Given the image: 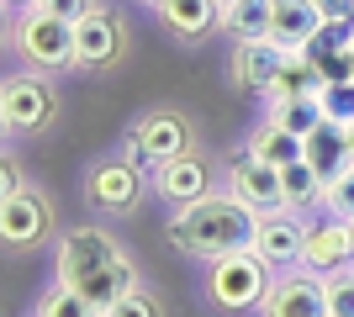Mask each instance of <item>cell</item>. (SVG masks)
Masks as SVG:
<instances>
[{
	"mask_svg": "<svg viewBox=\"0 0 354 317\" xmlns=\"http://www.w3.org/2000/svg\"><path fill=\"white\" fill-rule=\"evenodd\" d=\"M59 286H74L106 317L127 291H138V270H133V259L117 249L111 233H101V227H74L59 243Z\"/></svg>",
	"mask_w": 354,
	"mask_h": 317,
	"instance_id": "6da1fadb",
	"label": "cell"
},
{
	"mask_svg": "<svg viewBox=\"0 0 354 317\" xmlns=\"http://www.w3.org/2000/svg\"><path fill=\"white\" fill-rule=\"evenodd\" d=\"M254 227H259V211L227 191V196H201L191 206H180L175 222H169V238L191 259H222L233 249H249Z\"/></svg>",
	"mask_w": 354,
	"mask_h": 317,
	"instance_id": "7a4b0ae2",
	"label": "cell"
},
{
	"mask_svg": "<svg viewBox=\"0 0 354 317\" xmlns=\"http://www.w3.org/2000/svg\"><path fill=\"white\" fill-rule=\"evenodd\" d=\"M270 286H275V280H270V265L254 254V249H233V254L212 259V280H207V291H212V302L227 307V312L265 307Z\"/></svg>",
	"mask_w": 354,
	"mask_h": 317,
	"instance_id": "3957f363",
	"label": "cell"
},
{
	"mask_svg": "<svg viewBox=\"0 0 354 317\" xmlns=\"http://www.w3.org/2000/svg\"><path fill=\"white\" fill-rule=\"evenodd\" d=\"M16 48H21V59L37 64V69H69L74 64V27L32 6V11L21 16V27H16Z\"/></svg>",
	"mask_w": 354,
	"mask_h": 317,
	"instance_id": "277c9868",
	"label": "cell"
},
{
	"mask_svg": "<svg viewBox=\"0 0 354 317\" xmlns=\"http://www.w3.org/2000/svg\"><path fill=\"white\" fill-rule=\"evenodd\" d=\"M180 153H191V133H185V122H180L175 111H153V117H143L133 133H127V159H133L138 169L143 164H169Z\"/></svg>",
	"mask_w": 354,
	"mask_h": 317,
	"instance_id": "5b68a950",
	"label": "cell"
},
{
	"mask_svg": "<svg viewBox=\"0 0 354 317\" xmlns=\"http://www.w3.org/2000/svg\"><path fill=\"white\" fill-rule=\"evenodd\" d=\"M301 270H307V275H317V280H333V275L354 270V227L344 222V217H328V222L307 227Z\"/></svg>",
	"mask_w": 354,
	"mask_h": 317,
	"instance_id": "8992f818",
	"label": "cell"
},
{
	"mask_svg": "<svg viewBox=\"0 0 354 317\" xmlns=\"http://www.w3.org/2000/svg\"><path fill=\"white\" fill-rule=\"evenodd\" d=\"M85 196L101 211H133L138 196H143V169L133 159H106L85 175Z\"/></svg>",
	"mask_w": 354,
	"mask_h": 317,
	"instance_id": "52a82bcc",
	"label": "cell"
},
{
	"mask_svg": "<svg viewBox=\"0 0 354 317\" xmlns=\"http://www.w3.org/2000/svg\"><path fill=\"white\" fill-rule=\"evenodd\" d=\"M259 312L265 317H328V286L317 275H307V270H291V275H281V280L270 286V296H265Z\"/></svg>",
	"mask_w": 354,
	"mask_h": 317,
	"instance_id": "ba28073f",
	"label": "cell"
},
{
	"mask_svg": "<svg viewBox=\"0 0 354 317\" xmlns=\"http://www.w3.org/2000/svg\"><path fill=\"white\" fill-rule=\"evenodd\" d=\"M254 254L265 259L270 270H291V265H301V249H307V227L296 222V217H286V211H265L259 217V227H254Z\"/></svg>",
	"mask_w": 354,
	"mask_h": 317,
	"instance_id": "9c48e42d",
	"label": "cell"
},
{
	"mask_svg": "<svg viewBox=\"0 0 354 317\" xmlns=\"http://www.w3.org/2000/svg\"><path fill=\"white\" fill-rule=\"evenodd\" d=\"M0 117H6V127L11 133H37V127H48V117H53V90H48L43 79H6V90H0Z\"/></svg>",
	"mask_w": 354,
	"mask_h": 317,
	"instance_id": "30bf717a",
	"label": "cell"
},
{
	"mask_svg": "<svg viewBox=\"0 0 354 317\" xmlns=\"http://www.w3.org/2000/svg\"><path fill=\"white\" fill-rule=\"evenodd\" d=\"M117 53H122V21L106 6H95L90 16L74 21V64L106 69V64H117Z\"/></svg>",
	"mask_w": 354,
	"mask_h": 317,
	"instance_id": "8fae6325",
	"label": "cell"
},
{
	"mask_svg": "<svg viewBox=\"0 0 354 317\" xmlns=\"http://www.w3.org/2000/svg\"><path fill=\"white\" fill-rule=\"evenodd\" d=\"M233 196H243L259 217L265 211H281L286 206V191H281V169L265 164V159H254L249 148L233 159Z\"/></svg>",
	"mask_w": 354,
	"mask_h": 317,
	"instance_id": "7c38bea8",
	"label": "cell"
},
{
	"mask_svg": "<svg viewBox=\"0 0 354 317\" xmlns=\"http://www.w3.org/2000/svg\"><path fill=\"white\" fill-rule=\"evenodd\" d=\"M48 201L37 191H21V196H6L0 201V238L16 243V249H32V243L48 238Z\"/></svg>",
	"mask_w": 354,
	"mask_h": 317,
	"instance_id": "4fadbf2b",
	"label": "cell"
},
{
	"mask_svg": "<svg viewBox=\"0 0 354 317\" xmlns=\"http://www.w3.org/2000/svg\"><path fill=\"white\" fill-rule=\"evenodd\" d=\"M281 64H286V48H281V43L254 37V43H238V53H233V75H238V85H243V90L270 95L275 75H281Z\"/></svg>",
	"mask_w": 354,
	"mask_h": 317,
	"instance_id": "5bb4252c",
	"label": "cell"
},
{
	"mask_svg": "<svg viewBox=\"0 0 354 317\" xmlns=\"http://www.w3.org/2000/svg\"><path fill=\"white\" fill-rule=\"evenodd\" d=\"M323 27V16L312 0H275V21H270V43H281L286 53H301L312 43V32Z\"/></svg>",
	"mask_w": 354,
	"mask_h": 317,
	"instance_id": "9a60e30c",
	"label": "cell"
},
{
	"mask_svg": "<svg viewBox=\"0 0 354 317\" xmlns=\"http://www.w3.org/2000/svg\"><path fill=\"white\" fill-rule=\"evenodd\" d=\"M307 164L323 175V185H333L344 169L354 164V148H349V133H344L339 122H323L317 133L307 137Z\"/></svg>",
	"mask_w": 354,
	"mask_h": 317,
	"instance_id": "2e32d148",
	"label": "cell"
},
{
	"mask_svg": "<svg viewBox=\"0 0 354 317\" xmlns=\"http://www.w3.org/2000/svg\"><path fill=\"white\" fill-rule=\"evenodd\" d=\"M153 185H159L164 201H180V206H191V201L212 196V191H207V164H201V159H191V153H180V159L159 164Z\"/></svg>",
	"mask_w": 354,
	"mask_h": 317,
	"instance_id": "e0dca14e",
	"label": "cell"
},
{
	"mask_svg": "<svg viewBox=\"0 0 354 317\" xmlns=\"http://www.w3.org/2000/svg\"><path fill=\"white\" fill-rule=\"evenodd\" d=\"M153 11L175 37H201V32H212V21H222L217 0H159Z\"/></svg>",
	"mask_w": 354,
	"mask_h": 317,
	"instance_id": "ac0fdd59",
	"label": "cell"
},
{
	"mask_svg": "<svg viewBox=\"0 0 354 317\" xmlns=\"http://www.w3.org/2000/svg\"><path fill=\"white\" fill-rule=\"evenodd\" d=\"M249 153L265 159V164H275V169H286V164H296V159H307V137L286 133L281 122H265V127L249 137Z\"/></svg>",
	"mask_w": 354,
	"mask_h": 317,
	"instance_id": "d6986e66",
	"label": "cell"
},
{
	"mask_svg": "<svg viewBox=\"0 0 354 317\" xmlns=\"http://www.w3.org/2000/svg\"><path fill=\"white\" fill-rule=\"evenodd\" d=\"M270 21H275V0H227L222 6V27L233 32L238 43L270 37Z\"/></svg>",
	"mask_w": 354,
	"mask_h": 317,
	"instance_id": "ffe728a7",
	"label": "cell"
},
{
	"mask_svg": "<svg viewBox=\"0 0 354 317\" xmlns=\"http://www.w3.org/2000/svg\"><path fill=\"white\" fill-rule=\"evenodd\" d=\"M317 90H323V75L301 53H286V64H281V75H275L265 101H301V95H317Z\"/></svg>",
	"mask_w": 354,
	"mask_h": 317,
	"instance_id": "44dd1931",
	"label": "cell"
},
{
	"mask_svg": "<svg viewBox=\"0 0 354 317\" xmlns=\"http://www.w3.org/2000/svg\"><path fill=\"white\" fill-rule=\"evenodd\" d=\"M270 122H281L286 133H296V137H312L328 117H323L317 95H301V101H270Z\"/></svg>",
	"mask_w": 354,
	"mask_h": 317,
	"instance_id": "7402d4cb",
	"label": "cell"
},
{
	"mask_svg": "<svg viewBox=\"0 0 354 317\" xmlns=\"http://www.w3.org/2000/svg\"><path fill=\"white\" fill-rule=\"evenodd\" d=\"M281 191H286V206H307V201H317V191H328V185L307 159H296V164L281 169Z\"/></svg>",
	"mask_w": 354,
	"mask_h": 317,
	"instance_id": "603a6c76",
	"label": "cell"
},
{
	"mask_svg": "<svg viewBox=\"0 0 354 317\" xmlns=\"http://www.w3.org/2000/svg\"><path fill=\"white\" fill-rule=\"evenodd\" d=\"M317 101H323V117L328 122L349 127V122H354V79H328L323 90H317Z\"/></svg>",
	"mask_w": 354,
	"mask_h": 317,
	"instance_id": "cb8c5ba5",
	"label": "cell"
},
{
	"mask_svg": "<svg viewBox=\"0 0 354 317\" xmlns=\"http://www.w3.org/2000/svg\"><path fill=\"white\" fill-rule=\"evenodd\" d=\"M37 317H101V312H95V307H90L74 286H59V291H48V296H43Z\"/></svg>",
	"mask_w": 354,
	"mask_h": 317,
	"instance_id": "d4e9b609",
	"label": "cell"
},
{
	"mask_svg": "<svg viewBox=\"0 0 354 317\" xmlns=\"http://www.w3.org/2000/svg\"><path fill=\"white\" fill-rule=\"evenodd\" d=\"M323 206L333 211V217H344V222H354V164L323 191Z\"/></svg>",
	"mask_w": 354,
	"mask_h": 317,
	"instance_id": "484cf974",
	"label": "cell"
},
{
	"mask_svg": "<svg viewBox=\"0 0 354 317\" xmlns=\"http://www.w3.org/2000/svg\"><path fill=\"white\" fill-rule=\"evenodd\" d=\"M328 286V317H354V270L323 280Z\"/></svg>",
	"mask_w": 354,
	"mask_h": 317,
	"instance_id": "4316f807",
	"label": "cell"
},
{
	"mask_svg": "<svg viewBox=\"0 0 354 317\" xmlns=\"http://www.w3.org/2000/svg\"><path fill=\"white\" fill-rule=\"evenodd\" d=\"M106 317H164V307H159V296H148V291L138 286V291H127Z\"/></svg>",
	"mask_w": 354,
	"mask_h": 317,
	"instance_id": "83f0119b",
	"label": "cell"
},
{
	"mask_svg": "<svg viewBox=\"0 0 354 317\" xmlns=\"http://www.w3.org/2000/svg\"><path fill=\"white\" fill-rule=\"evenodd\" d=\"M37 11H48V16H59V21H80V16H90L95 11V0H37Z\"/></svg>",
	"mask_w": 354,
	"mask_h": 317,
	"instance_id": "f1b7e54d",
	"label": "cell"
},
{
	"mask_svg": "<svg viewBox=\"0 0 354 317\" xmlns=\"http://www.w3.org/2000/svg\"><path fill=\"white\" fill-rule=\"evenodd\" d=\"M323 21H354V0H312Z\"/></svg>",
	"mask_w": 354,
	"mask_h": 317,
	"instance_id": "f546056e",
	"label": "cell"
},
{
	"mask_svg": "<svg viewBox=\"0 0 354 317\" xmlns=\"http://www.w3.org/2000/svg\"><path fill=\"white\" fill-rule=\"evenodd\" d=\"M21 191H27V185H21V169H16V159H6V164H0V201L21 196Z\"/></svg>",
	"mask_w": 354,
	"mask_h": 317,
	"instance_id": "4dcf8cb0",
	"label": "cell"
},
{
	"mask_svg": "<svg viewBox=\"0 0 354 317\" xmlns=\"http://www.w3.org/2000/svg\"><path fill=\"white\" fill-rule=\"evenodd\" d=\"M11 6H27V11H32V6H37V0H11Z\"/></svg>",
	"mask_w": 354,
	"mask_h": 317,
	"instance_id": "1f68e13d",
	"label": "cell"
},
{
	"mask_svg": "<svg viewBox=\"0 0 354 317\" xmlns=\"http://www.w3.org/2000/svg\"><path fill=\"white\" fill-rule=\"evenodd\" d=\"M344 133H349V148H354V122H349V127H344Z\"/></svg>",
	"mask_w": 354,
	"mask_h": 317,
	"instance_id": "d6a6232c",
	"label": "cell"
},
{
	"mask_svg": "<svg viewBox=\"0 0 354 317\" xmlns=\"http://www.w3.org/2000/svg\"><path fill=\"white\" fill-rule=\"evenodd\" d=\"M349 79H354V53H349Z\"/></svg>",
	"mask_w": 354,
	"mask_h": 317,
	"instance_id": "836d02e7",
	"label": "cell"
},
{
	"mask_svg": "<svg viewBox=\"0 0 354 317\" xmlns=\"http://www.w3.org/2000/svg\"><path fill=\"white\" fill-rule=\"evenodd\" d=\"M217 6H227V0H217Z\"/></svg>",
	"mask_w": 354,
	"mask_h": 317,
	"instance_id": "e575fe53",
	"label": "cell"
},
{
	"mask_svg": "<svg viewBox=\"0 0 354 317\" xmlns=\"http://www.w3.org/2000/svg\"><path fill=\"white\" fill-rule=\"evenodd\" d=\"M153 6H159V0H153Z\"/></svg>",
	"mask_w": 354,
	"mask_h": 317,
	"instance_id": "d590c367",
	"label": "cell"
},
{
	"mask_svg": "<svg viewBox=\"0 0 354 317\" xmlns=\"http://www.w3.org/2000/svg\"><path fill=\"white\" fill-rule=\"evenodd\" d=\"M349 227H354V222H349Z\"/></svg>",
	"mask_w": 354,
	"mask_h": 317,
	"instance_id": "8d00e7d4",
	"label": "cell"
}]
</instances>
